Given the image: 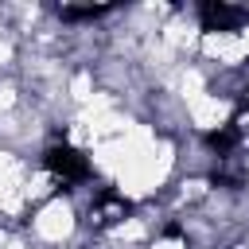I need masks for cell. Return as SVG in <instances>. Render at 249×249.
Wrapping results in <instances>:
<instances>
[{
	"instance_id": "1",
	"label": "cell",
	"mask_w": 249,
	"mask_h": 249,
	"mask_svg": "<svg viewBox=\"0 0 249 249\" xmlns=\"http://www.w3.org/2000/svg\"><path fill=\"white\" fill-rule=\"evenodd\" d=\"M39 171L51 179L54 191H74L93 179V160H89V152H82L70 140H51L39 156Z\"/></svg>"
}]
</instances>
